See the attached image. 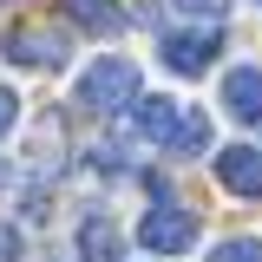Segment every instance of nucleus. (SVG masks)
Here are the masks:
<instances>
[{"instance_id": "obj_11", "label": "nucleus", "mask_w": 262, "mask_h": 262, "mask_svg": "<svg viewBox=\"0 0 262 262\" xmlns=\"http://www.w3.org/2000/svg\"><path fill=\"white\" fill-rule=\"evenodd\" d=\"M210 262H262V243L256 236H229V243L210 249Z\"/></svg>"}, {"instance_id": "obj_13", "label": "nucleus", "mask_w": 262, "mask_h": 262, "mask_svg": "<svg viewBox=\"0 0 262 262\" xmlns=\"http://www.w3.org/2000/svg\"><path fill=\"white\" fill-rule=\"evenodd\" d=\"M20 125V98H13V85H0V138Z\"/></svg>"}, {"instance_id": "obj_14", "label": "nucleus", "mask_w": 262, "mask_h": 262, "mask_svg": "<svg viewBox=\"0 0 262 262\" xmlns=\"http://www.w3.org/2000/svg\"><path fill=\"white\" fill-rule=\"evenodd\" d=\"M13 256H20V236H13V229L0 223V262H13Z\"/></svg>"}, {"instance_id": "obj_6", "label": "nucleus", "mask_w": 262, "mask_h": 262, "mask_svg": "<svg viewBox=\"0 0 262 262\" xmlns=\"http://www.w3.org/2000/svg\"><path fill=\"white\" fill-rule=\"evenodd\" d=\"M216 184H223L229 196H262V151H256V144L216 151Z\"/></svg>"}, {"instance_id": "obj_8", "label": "nucleus", "mask_w": 262, "mask_h": 262, "mask_svg": "<svg viewBox=\"0 0 262 262\" xmlns=\"http://www.w3.org/2000/svg\"><path fill=\"white\" fill-rule=\"evenodd\" d=\"M164 144H170L177 158H196V151L210 144V118H203V112H177V131H170Z\"/></svg>"}, {"instance_id": "obj_2", "label": "nucleus", "mask_w": 262, "mask_h": 262, "mask_svg": "<svg viewBox=\"0 0 262 262\" xmlns=\"http://www.w3.org/2000/svg\"><path fill=\"white\" fill-rule=\"evenodd\" d=\"M0 53L13 66H33V72H59V66L72 59V33L66 27H13L0 39Z\"/></svg>"}, {"instance_id": "obj_12", "label": "nucleus", "mask_w": 262, "mask_h": 262, "mask_svg": "<svg viewBox=\"0 0 262 262\" xmlns=\"http://www.w3.org/2000/svg\"><path fill=\"white\" fill-rule=\"evenodd\" d=\"M177 13H196V20H210L216 27V13H229V0H170Z\"/></svg>"}, {"instance_id": "obj_10", "label": "nucleus", "mask_w": 262, "mask_h": 262, "mask_svg": "<svg viewBox=\"0 0 262 262\" xmlns=\"http://www.w3.org/2000/svg\"><path fill=\"white\" fill-rule=\"evenodd\" d=\"M72 13H79L85 33H118V27H125V13H118L112 0H72Z\"/></svg>"}, {"instance_id": "obj_4", "label": "nucleus", "mask_w": 262, "mask_h": 262, "mask_svg": "<svg viewBox=\"0 0 262 262\" xmlns=\"http://www.w3.org/2000/svg\"><path fill=\"white\" fill-rule=\"evenodd\" d=\"M158 53L170 72H184V79H196V72H210V59L223 53V33L216 27H196V33H164L158 39Z\"/></svg>"}, {"instance_id": "obj_9", "label": "nucleus", "mask_w": 262, "mask_h": 262, "mask_svg": "<svg viewBox=\"0 0 262 262\" xmlns=\"http://www.w3.org/2000/svg\"><path fill=\"white\" fill-rule=\"evenodd\" d=\"M79 249H85V262H118V229L105 223V216H85V229H79Z\"/></svg>"}, {"instance_id": "obj_3", "label": "nucleus", "mask_w": 262, "mask_h": 262, "mask_svg": "<svg viewBox=\"0 0 262 262\" xmlns=\"http://www.w3.org/2000/svg\"><path fill=\"white\" fill-rule=\"evenodd\" d=\"M138 243H144L151 256H184V249H196V216L177 210V203H158V210L138 223Z\"/></svg>"}, {"instance_id": "obj_16", "label": "nucleus", "mask_w": 262, "mask_h": 262, "mask_svg": "<svg viewBox=\"0 0 262 262\" xmlns=\"http://www.w3.org/2000/svg\"><path fill=\"white\" fill-rule=\"evenodd\" d=\"M256 7H262V0H256Z\"/></svg>"}, {"instance_id": "obj_1", "label": "nucleus", "mask_w": 262, "mask_h": 262, "mask_svg": "<svg viewBox=\"0 0 262 262\" xmlns=\"http://www.w3.org/2000/svg\"><path fill=\"white\" fill-rule=\"evenodd\" d=\"M131 98H138V66L118 59V53H105V59H92L79 72V105H85V112L118 118V112H131Z\"/></svg>"}, {"instance_id": "obj_7", "label": "nucleus", "mask_w": 262, "mask_h": 262, "mask_svg": "<svg viewBox=\"0 0 262 262\" xmlns=\"http://www.w3.org/2000/svg\"><path fill=\"white\" fill-rule=\"evenodd\" d=\"M177 98H131V131L138 138H151V144H164L170 131H177Z\"/></svg>"}, {"instance_id": "obj_15", "label": "nucleus", "mask_w": 262, "mask_h": 262, "mask_svg": "<svg viewBox=\"0 0 262 262\" xmlns=\"http://www.w3.org/2000/svg\"><path fill=\"white\" fill-rule=\"evenodd\" d=\"M7 184H13V170H7V164H0V190H7Z\"/></svg>"}, {"instance_id": "obj_5", "label": "nucleus", "mask_w": 262, "mask_h": 262, "mask_svg": "<svg viewBox=\"0 0 262 262\" xmlns=\"http://www.w3.org/2000/svg\"><path fill=\"white\" fill-rule=\"evenodd\" d=\"M223 112L236 125H262V66H229L223 72Z\"/></svg>"}]
</instances>
